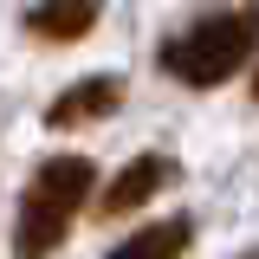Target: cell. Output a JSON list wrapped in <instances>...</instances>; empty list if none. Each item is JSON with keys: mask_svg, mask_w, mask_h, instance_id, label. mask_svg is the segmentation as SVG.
Wrapping results in <instances>:
<instances>
[{"mask_svg": "<svg viewBox=\"0 0 259 259\" xmlns=\"http://www.w3.org/2000/svg\"><path fill=\"white\" fill-rule=\"evenodd\" d=\"M253 59H259V52H253ZM253 97H259V65H253Z\"/></svg>", "mask_w": 259, "mask_h": 259, "instance_id": "cell-7", "label": "cell"}, {"mask_svg": "<svg viewBox=\"0 0 259 259\" xmlns=\"http://www.w3.org/2000/svg\"><path fill=\"white\" fill-rule=\"evenodd\" d=\"M104 13V0H32L26 7V32L32 39H52V46H71L84 39Z\"/></svg>", "mask_w": 259, "mask_h": 259, "instance_id": "cell-4", "label": "cell"}, {"mask_svg": "<svg viewBox=\"0 0 259 259\" xmlns=\"http://www.w3.org/2000/svg\"><path fill=\"white\" fill-rule=\"evenodd\" d=\"M253 52H259V0H221L194 13L182 32H168L156 59L168 78L207 91V84H227L240 65H253Z\"/></svg>", "mask_w": 259, "mask_h": 259, "instance_id": "cell-1", "label": "cell"}, {"mask_svg": "<svg viewBox=\"0 0 259 259\" xmlns=\"http://www.w3.org/2000/svg\"><path fill=\"white\" fill-rule=\"evenodd\" d=\"M91 182H97V168H91L84 156H52V162H39V175H32L26 194H20L13 246H20V253H52L65 233H71V221H78Z\"/></svg>", "mask_w": 259, "mask_h": 259, "instance_id": "cell-2", "label": "cell"}, {"mask_svg": "<svg viewBox=\"0 0 259 259\" xmlns=\"http://www.w3.org/2000/svg\"><path fill=\"white\" fill-rule=\"evenodd\" d=\"M117 104H123V78H84V84H71V91L52 97L46 123L52 130H78V123H97V117L117 110Z\"/></svg>", "mask_w": 259, "mask_h": 259, "instance_id": "cell-5", "label": "cell"}, {"mask_svg": "<svg viewBox=\"0 0 259 259\" xmlns=\"http://www.w3.org/2000/svg\"><path fill=\"white\" fill-rule=\"evenodd\" d=\"M188 246H194L188 221H156V227H143V233L123 240V253H188Z\"/></svg>", "mask_w": 259, "mask_h": 259, "instance_id": "cell-6", "label": "cell"}, {"mask_svg": "<svg viewBox=\"0 0 259 259\" xmlns=\"http://www.w3.org/2000/svg\"><path fill=\"white\" fill-rule=\"evenodd\" d=\"M168 182H175V162L168 156H136L123 175L104 188V221H123V214H136V207H149Z\"/></svg>", "mask_w": 259, "mask_h": 259, "instance_id": "cell-3", "label": "cell"}]
</instances>
